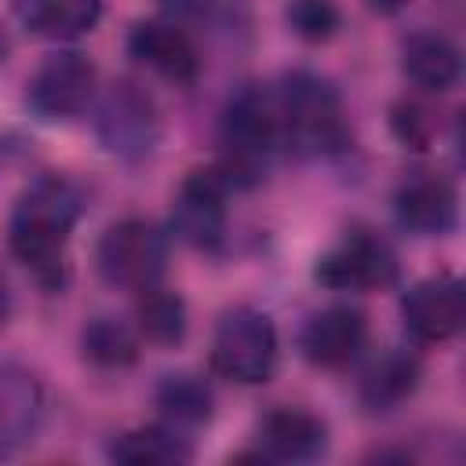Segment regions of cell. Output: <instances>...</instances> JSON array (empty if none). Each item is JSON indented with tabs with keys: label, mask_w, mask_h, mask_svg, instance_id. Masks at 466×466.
Instances as JSON below:
<instances>
[{
	"label": "cell",
	"mask_w": 466,
	"mask_h": 466,
	"mask_svg": "<svg viewBox=\"0 0 466 466\" xmlns=\"http://www.w3.org/2000/svg\"><path fill=\"white\" fill-rule=\"evenodd\" d=\"M80 215V193L66 178L33 182L11 215V251L47 284H62L66 244Z\"/></svg>",
	"instance_id": "cell-1"
},
{
	"label": "cell",
	"mask_w": 466,
	"mask_h": 466,
	"mask_svg": "<svg viewBox=\"0 0 466 466\" xmlns=\"http://www.w3.org/2000/svg\"><path fill=\"white\" fill-rule=\"evenodd\" d=\"M280 135L309 157L339 153L350 146V127L342 116V102L335 87L313 73H291L277 98Z\"/></svg>",
	"instance_id": "cell-2"
},
{
	"label": "cell",
	"mask_w": 466,
	"mask_h": 466,
	"mask_svg": "<svg viewBox=\"0 0 466 466\" xmlns=\"http://www.w3.org/2000/svg\"><path fill=\"white\" fill-rule=\"evenodd\" d=\"M211 364L218 375L233 382H266L277 364V335L266 313L258 309H229L218 320L211 342Z\"/></svg>",
	"instance_id": "cell-3"
},
{
	"label": "cell",
	"mask_w": 466,
	"mask_h": 466,
	"mask_svg": "<svg viewBox=\"0 0 466 466\" xmlns=\"http://www.w3.org/2000/svg\"><path fill=\"white\" fill-rule=\"evenodd\" d=\"M222 135L229 146V175H255L262 160L273 153L280 142V109L277 98L266 95L262 87H244L222 120Z\"/></svg>",
	"instance_id": "cell-4"
},
{
	"label": "cell",
	"mask_w": 466,
	"mask_h": 466,
	"mask_svg": "<svg viewBox=\"0 0 466 466\" xmlns=\"http://www.w3.org/2000/svg\"><path fill=\"white\" fill-rule=\"evenodd\" d=\"M98 273L120 288H149L164 273V237L138 218L116 222L98 240Z\"/></svg>",
	"instance_id": "cell-5"
},
{
	"label": "cell",
	"mask_w": 466,
	"mask_h": 466,
	"mask_svg": "<svg viewBox=\"0 0 466 466\" xmlns=\"http://www.w3.org/2000/svg\"><path fill=\"white\" fill-rule=\"evenodd\" d=\"M313 273H317V280L324 288L368 291V288H382V284H390L397 277V258L379 237L350 233L346 240H339L331 251L320 255Z\"/></svg>",
	"instance_id": "cell-6"
},
{
	"label": "cell",
	"mask_w": 466,
	"mask_h": 466,
	"mask_svg": "<svg viewBox=\"0 0 466 466\" xmlns=\"http://www.w3.org/2000/svg\"><path fill=\"white\" fill-rule=\"evenodd\" d=\"M91 95H95V66L76 51L51 55L29 80V106L51 120L76 116L80 109H87Z\"/></svg>",
	"instance_id": "cell-7"
},
{
	"label": "cell",
	"mask_w": 466,
	"mask_h": 466,
	"mask_svg": "<svg viewBox=\"0 0 466 466\" xmlns=\"http://www.w3.org/2000/svg\"><path fill=\"white\" fill-rule=\"evenodd\" d=\"M226 226V178L218 171H193L171 204V229L193 248H215Z\"/></svg>",
	"instance_id": "cell-8"
},
{
	"label": "cell",
	"mask_w": 466,
	"mask_h": 466,
	"mask_svg": "<svg viewBox=\"0 0 466 466\" xmlns=\"http://www.w3.org/2000/svg\"><path fill=\"white\" fill-rule=\"evenodd\" d=\"M98 135L116 157H142L157 138L153 102L135 84H113L98 109Z\"/></svg>",
	"instance_id": "cell-9"
},
{
	"label": "cell",
	"mask_w": 466,
	"mask_h": 466,
	"mask_svg": "<svg viewBox=\"0 0 466 466\" xmlns=\"http://www.w3.org/2000/svg\"><path fill=\"white\" fill-rule=\"evenodd\" d=\"M400 313L419 342H444L466 320V291L455 277H433L404 295Z\"/></svg>",
	"instance_id": "cell-10"
},
{
	"label": "cell",
	"mask_w": 466,
	"mask_h": 466,
	"mask_svg": "<svg viewBox=\"0 0 466 466\" xmlns=\"http://www.w3.org/2000/svg\"><path fill=\"white\" fill-rule=\"evenodd\" d=\"M44 393L33 371L18 364H0V459L15 455L40 422Z\"/></svg>",
	"instance_id": "cell-11"
},
{
	"label": "cell",
	"mask_w": 466,
	"mask_h": 466,
	"mask_svg": "<svg viewBox=\"0 0 466 466\" xmlns=\"http://www.w3.org/2000/svg\"><path fill=\"white\" fill-rule=\"evenodd\" d=\"M364 317L350 306H331L324 313H317L306 331H302V350L313 364L320 368H342L346 360L357 357V350L364 346Z\"/></svg>",
	"instance_id": "cell-12"
},
{
	"label": "cell",
	"mask_w": 466,
	"mask_h": 466,
	"mask_svg": "<svg viewBox=\"0 0 466 466\" xmlns=\"http://www.w3.org/2000/svg\"><path fill=\"white\" fill-rule=\"evenodd\" d=\"M131 55L146 62L149 69L171 76V80H193L197 76V47L189 36L167 22H138L127 40Z\"/></svg>",
	"instance_id": "cell-13"
},
{
	"label": "cell",
	"mask_w": 466,
	"mask_h": 466,
	"mask_svg": "<svg viewBox=\"0 0 466 466\" xmlns=\"http://www.w3.org/2000/svg\"><path fill=\"white\" fill-rule=\"evenodd\" d=\"M258 441H262V451L269 459H291V462H302V459H313L324 451L328 444V430L317 415L309 411H299V408H280L273 415L262 419V430H258Z\"/></svg>",
	"instance_id": "cell-14"
},
{
	"label": "cell",
	"mask_w": 466,
	"mask_h": 466,
	"mask_svg": "<svg viewBox=\"0 0 466 466\" xmlns=\"http://www.w3.org/2000/svg\"><path fill=\"white\" fill-rule=\"evenodd\" d=\"M397 218L415 233H444L455 222V189L437 175L411 178L397 193Z\"/></svg>",
	"instance_id": "cell-15"
},
{
	"label": "cell",
	"mask_w": 466,
	"mask_h": 466,
	"mask_svg": "<svg viewBox=\"0 0 466 466\" xmlns=\"http://www.w3.org/2000/svg\"><path fill=\"white\" fill-rule=\"evenodd\" d=\"M15 15L36 36L69 40L98 22L102 0H15Z\"/></svg>",
	"instance_id": "cell-16"
},
{
	"label": "cell",
	"mask_w": 466,
	"mask_h": 466,
	"mask_svg": "<svg viewBox=\"0 0 466 466\" xmlns=\"http://www.w3.org/2000/svg\"><path fill=\"white\" fill-rule=\"evenodd\" d=\"M404 73L426 91H448L459 80V51L437 33H419L404 44Z\"/></svg>",
	"instance_id": "cell-17"
},
{
	"label": "cell",
	"mask_w": 466,
	"mask_h": 466,
	"mask_svg": "<svg viewBox=\"0 0 466 466\" xmlns=\"http://www.w3.org/2000/svg\"><path fill=\"white\" fill-rule=\"evenodd\" d=\"M138 328L157 346H175L186 335V306L175 291L164 288H138Z\"/></svg>",
	"instance_id": "cell-18"
},
{
	"label": "cell",
	"mask_w": 466,
	"mask_h": 466,
	"mask_svg": "<svg viewBox=\"0 0 466 466\" xmlns=\"http://www.w3.org/2000/svg\"><path fill=\"white\" fill-rule=\"evenodd\" d=\"M80 346H84V357L98 368H124L138 357V339L135 331L116 320V317H95L84 335H80Z\"/></svg>",
	"instance_id": "cell-19"
},
{
	"label": "cell",
	"mask_w": 466,
	"mask_h": 466,
	"mask_svg": "<svg viewBox=\"0 0 466 466\" xmlns=\"http://www.w3.org/2000/svg\"><path fill=\"white\" fill-rule=\"evenodd\" d=\"M415 379H419V364L404 353H386L360 382V397L371 411L379 408H390L397 400H404L411 390H415Z\"/></svg>",
	"instance_id": "cell-20"
},
{
	"label": "cell",
	"mask_w": 466,
	"mask_h": 466,
	"mask_svg": "<svg viewBox=\"0 0 466 466\" xmlns=\"http://www.w3.org/2000/svg\"><path fill=\"white\" fill-rule=\"evenodd\" d=\"M113 459L116 462H131V466H167V462H186L189 448L171 433V430H131L113 444Z\"/></svg>",
	"instance_id": "cell-21"
},
{
	"label": "cell",
	"mask_w": 466,
	"mask_h": 466,
	"mask_svg": "<svg viewBox=\"0 0 466 466\" xmlns=\"http://www.w3.org/2000/svg\"><path fill=\"white\" fill-rule=\"evenodd\" d=\"M160 408L175 419V422H189V426H197V422H204L208 415H211V393H208V386L200 382V379H193V375H171L164 386H160Z\"/></svg>",
	"instance_id": "cell-22"
},
{
	"label": "cell",
	"mask_w": 466,
	"mask_h": 466,
	"mask_svg": "<svg viewBox=\"0 0 466 466\" xmlns=\"http://www.w3.org/2000/svg\"><path fill=\"white\" fill-rule=\"evenodd\" d=\"M284 18L295 29V36L313 40V44L328 40L339 29V11L331 0H288Z\"/></svg>",
	"instance_id": "cell-23"
},
{
	"label": "cell",
	"mask_w": 466,
	"mask_h": 466,
	"mask_svg": "<svg viewBox=\"0 0 466 466\" xmlns=\"http://www.w3.org/2000/svg\"><path fill=\"white\" fill-rule=\"evenodd\" d=\"M393 127H397V135H400L408 146H415V149H422L426 138H430V131H426V124H422V116H419L415 106H400L397 116H393Z\"/></svg>",
	"instance_id": "cell-24"
},
{
	"label": "cell",
	"mask_w": 466,
	"mask_h": 466,
	"mask_svg": "<svg viewBox=\"0 0 466 466\" xmlns=\"http://www.w3.org/2000/svg\"><path fill=\"white\" fill-rule=\"evenodd\" d=\"M408 0H368V7L371 11H379V15H390V11H397V7H404Z\"/></svg>",
	"instance_id": "cell-25"
},
{
	"label": "cell",
	"mask_w": 466,
	"mask_h": 466,
	"mask_svg": "<svg viewBox=\"0 0 466 466\" xmlns=\"http://www.w3.org/2000/svg\"><path fill=\"white\" fill-rule=\"evenodd\" d=\"M7 313H11V291H7V284H4V277H0V324L7 320Z\"/></svg>",
	"instance_id": "cell-26"
}]
</instances>
